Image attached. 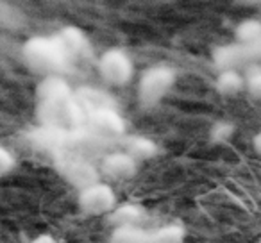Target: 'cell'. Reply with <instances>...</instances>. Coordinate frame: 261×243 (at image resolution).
Segmentation results:
<instances>
[{
  "mask_svg": "<svg viewBox=\"0 0 261 243\" xmlns=\"http://www.w3.org/2000/svg\"><path fill=\"white\" fill-rule=\"evenodd\" d=\"M38 118L45 129L70 131L84 127L86 109L63 77L50 75L38 86Z\"/></svg>",
  "mask_w": 261,
  "mask_h": 243,
  "instance_id": "obj_1",
  "label": "cell"
},
{
  "mask_svg": "<svg viewBox=\"0 0 261 243\" xmlns=\"http://www.w3.org/2000/svg\"><path fill=\"white\" fill-rule=\"evenodd\" d=\"M23 59L34 72L47 77L65 72L75 63L59 33L56 36H36L23 45Z\"/></svg>",
  "mask_w": 261,
  "mask_h": 243,
  "instance_id": "obj_2",
  "label": "cell"
},
{
  "mask_svg": "<svg viewBox=\"0 0 261 243\" xmlns=\"http://www.w3.org/2000/svg\"><path fill=\"white\" fill-rule=\"evenodd\" d=\"M175 84V70L170 65H152L143 72L138 83V98L143 107L160 104Z\"/></svg>",
  "mask_w": 261,
  "mask_h": 243,
  "instance_id": "obj_3",
  "label": "cell"
},
{
  "mask_svg": "<svg viewBox=\"0 0 261 243\" xmlns=\"http://www.w3.org/2000/svg\"><path fill=\"white\" fill-rule=\"evenodd\" d=\"M185 231L181 225H165L158 229L116 227L109 243H182Z\"/></svg>",
  "mask_w": 261,
  "mask_h": 243,
  "instance_id": "obj_4",
  "label": "cell"
},
{
  "mask_svg": "<svg viewBox=\"0 0 261 243\" xmlns=\"http://www.w3.org/2000/svg\"><path fill=\"white\" fill-rule=\"evenodd\" d=\"M84 127L106 142H120L125 136V120L113 105L86 113Z\"/></svg>",
  "mask_w": 261,
  "mask_h": 243,
  "instance_id": "obj_5",
  "label": "cell"
},
{
  "mask_svg": "<svg viewBox=\"0 0 261 243\" xmlns=\"http://www.w3.org/2000/svg\"><path fill=\"white\" fill-rule=\"evenodd\" d=\"M79 209L90 217H102V214H111L116 207V195L113 188L106 181H98L86 188L79 190L77 195Z\"/></svg>",
  "mask_w": 261,
  "mask_h": 243,
  "instance_id": "obj_6",
  "label": "cell"
},
{
  "mask_svg": "<svg viewBox=\"0 0 261 243\" xmlns=\"http://www.w3.org/2000/svg\"><path fill=\"white\" fill-rule=\"evenodd\" d=\"M97 66L100 77L111 86H125L135 75L133 61L122 48H108L102 52Z\"/></svg>",
  "mask_w": 261,
  "mask_h": 243,
  "instance_id": "obj_7",
  "label": "cell"
},
{
  "mask_svg": "<svg viewBox=\"0 0 261 243\" xmlns=\"http://www.w3.org/2000/svg\"><path fill=\"white\" fill-rule=\"evenodd\" d=\"M261 59V40L252 43H236L225 45L215 50V61L222 70H236V66L252 65Z\"/></svg>",
  "mask_w": 261,
  "mask_h": 243,
  "instance_id": "obj_8",
  "label": "cell"
},
{
  "mask_svg": "<svg viewBox=\"0 0 261 243\" xmlns=\"http://www.w3.org/2000/svg\"><path fill=\"white\" fill-rule=\"evenodd\" d=\"M138 161L135 157H130L127 152L120 150H111V152L104 154L98 167V174L100 177L108 179L113 182H123L133 179L138 174Z\"/></svg>",
  "mask_w": 261,
  "mask_h": 243,
  "instance_id": "obj_9",
  "label": "cell"
},
{
  "mask_svg": "<svg viewBox=\"0 0 261 243\" xmlns=\"http://www.w3.org/2000/svg\"><path fill=\"white\" fill-rule=\"evenodd\" d=\"M58 167L61 168L63 175L79 190L100 181V174L97 168L88 163L86 159L73 156V154H59Z\"/></svg>",
  "mask_w": 261,
  "mask_h": 243,
  "instance_id": "obj_10",
  "label": "cell"
},
{
  "mask_svg": "<svg viewBox=\"0 0 261 243\" xmlns=\"http://www.w3.org/2000/svg\"><path fill=\"white\" fill-rule=\"evenodd\" d=\"M122 150L127 152L130 157H135L136 161H143L154 157L158 154V145L147 136H123L122 140Z\"/></svg>",
  "mask_w": 261,
  "mask_h": 243,
  "instance_id": "obj_11",
  "label": "cell"
},
{
  "mask_svg": "<svg viewBox=\"0 0 261 243\" xmlns=\"http://www.w3.org/2000/svg\"><path fill=\"white\" fill-rule=\"evenodd\" d=\"M109 217L116 227H140L145 218V211L136 204H123V206H116Z\"/></svg>",
  "mask_w": 261,
  "mask_h": 243,
  "instance_id": "obj_12",
  "label": "cell"
},
{
  "mask_svg": "<svg viewBox=\"0 0 261 243\" xmlns=\"http://www.w3.org/2000/svg\"><path fill=\"white\" fill-rule=\"evenodd\" d=\"M215 88L222 97H234L245 88V79L238 70H222L217 77Z\"/></svg>",
  "mask_w": 261,
  "mask_h": 243,
  "instance_id": "obj_13",
  "label": "cell"
},
{
  "mask_svg": "<svg viewBox=\"0 0 261 243\" xmlns=\"http://www.w3.org/2000/svg\"><path fill=\"white\" fill-rule=\"evenodd\" d=\"M236 38L240 43H252L261 40V22L257 20H243L236 27Z\"/></svg>",
  "mask_w": 261,
  "mask_h": 243,
  "instance_id": "obj_14",
  "label": "cell"
},
{
  "mask_svg": "<svg viewBox=\"0 0 261 243\" xmlns=\"http://www.w3.org/2000/svg\"><path fill=\"white\" fill-rule=\"evenodd\" d=\"M232 134H234V125L231 122H217L215 127L211 129V140L215 143L227 142V140H231Z\"/></svg>",
  "mask_w": 261,
  "mask_h": 243,
  "instance_id": "obj_15",
  "label": "cell"
},
{
  "mask_svg": "<svg viewBox=\"0 0 261 243\" xmlns=\"http://www.w3.org/2000/svg\"><path fill=\"white\" fill-rule=\"evenodd\" d=\"M245 88L250 97L261 100V68H252L245 79Z\"/></svg>",
  "mask_w": 261,
  "mask_h": 243,
  "instance_id": "obj_16",
  "label": "cell"
},
{
  "mask_svg": "<svg viewBox=\"0 0 261 243\" xmlns=\"http://www.w3.org/2000/svg\"><path fill=\"white\" fill-rule=\"evenodd\" d=\"M13 168H15V157H13V154L8 149L0 145V177L8 175Z\"/></svg>",
  "mask_w": 261,
  "mask_h": 243,
  "instance_id": "obj_17",
  "label": "cell"
},
{
  "mask_svg": "<svg viewBox=\"0 0 261 243\" xmlns=\"http://www.w3.org/2000/svg\"><path fill=\"white\" fill-rule=\"evenodd\" d=\"M252 145H254V150H256L257 154H261V131L257 132L256 136H254V140H252Z\"/></svg>",
  "mask_w": 261,
  "mask_h": 243,
  "instance_id": "obj_18",
  "label": "cell"
},
{
  "mask_svg": "<svg viewBox=\"0 0 261 243\" xmlns=\"http://www.w3.org/2000/svg\"><path fill=\"white\" fill-rule=\"evenodd\" d=\"M33 243H54V241H52V239L48 238V236H40V238L34 239Z\"/></svg>",
  "mask_w": 261,
  "mask_h": 243,
  "instance_id": "obj_19",
  "label": "cell"
}]
</instances>
